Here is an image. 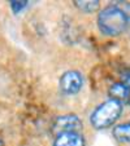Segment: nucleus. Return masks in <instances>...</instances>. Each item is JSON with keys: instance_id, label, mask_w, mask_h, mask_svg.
<instances>
[{"instance_id": "f257e3e1", "label": "nucleus", "mask_w": 130, "mask_h": 146, "mask_svg": "<svg viewBox=\"0 0 130 146\" xmlns=\"http://www.w3.org/2000/svg\"><path fill=\"white\" fill-rule=\"evenodd\" d=\"M98 27L107 36H119L130 29V3L115 1L98 14Z\"/></svg>"}, {"instance_id": "f03ea898", "label": "nucleus", "mask_w": 130, "mask_h": 146, "mask_svg": "<svg viewBox=\"0 0 130 146\" xmlns=\"http://www.w3.org/2000/svg\"><path fill=\"white\" fill-rule=\"evenodd\" d=\"M124 105L116 100H107L100 104L90 116V123L95 129H105L112 127L121 116Z\"/></svg>"}, {"instance_id": "7ed1b4c3", "label": "nucleus", "mask_w": 130, "mask_h": 146, "mask_svg": "<svg viewBox=\"0 0 130 146\" xmlns=\"http://www.w3.org/2000/svg\"><path fill=\"white\" fill-rule=\"evenodd\" d=\"M83 125L81 119L74 114H67V115H60L53 120L51 132L55 136H60L64 133H81Z\"/></svg>"}, {"instance_id": "20e7f679", "label": "nucleus", "mask_w": 130, "mask_h": 146, "mask_svg": "<svg viewBox=\"0 0 130 146\" xmlns=\"http://www.w3.org/2000/svg\"><path fill=\"white\" fill-rule=\"evenodd\" d=\"M59 84L65 94H77L83 87V76L77 70H69L61 75Z\"/></svg>"}, {"instance_id": "39448f33", "label": "nucleus", "mask_w": 130, "mask_h": 146, "mask_svg": "<svg viewBox=\"0 0 130 146\" xmlns=\"http://www.w3.org/2000/svg\"><path fill=\"white\" fill-rule=\"evenodd\" d=\"M52 146H86V141L81 133H64L56 136Z\"/></svg>"}, {"instance_id": "423d86ee", "label": "nucleus", "mask_w": 130, "mask_h": 146, "mask_svg": "<svg viewBox=\"0 0 130 146\" xmlns=\"http://www.w3.org/2000/svg\"><path fill=\"white\" fill-rule=\"evenodd\" d=\"M112 135L116 141L122 143H130V121L117 124L112 131Z\"/></svg>"}, {"instance_id": "0eeeda50", "label": "nucleus", "mask_w": 130, "mask_h": 146, "mask_svg": "<svg viewBox=\"0 0 130 146\" xmlns=\"http://www.w3.org/2000/svg\"><path fill=\"white\" fill-rule=\"evenodd\" d=\"M75 8H78L81 12L85 13H95L100 8L99 0H75L73 1Z\"/></svg>"}, {"instance_id": "6e6552de", "label": "nucleus", "mask_w": 130, "mask_h": 146, "mask_svg": "<svg viewBox=\"0 0 130 146\" xmlns=\"http://www.w3.org/2000/svg\"><path fill=\"white\" fill-rule=\"evenodd\" d=\"M120 83L130 88V67H124L120 70Z\"/></svg>"}, {"instance_id": "1a4fd4ad", "label": "nucleus", "mask_w": 130, "mask_h": 146, "mask_svg": "<svg viewBox=\"0 0 130 146\" xmlns=\"http://www.w3.org/2000/svg\"><path fill=\"white\" fill-rule=\"evenodd\" d=\"M11 9L13 11V13H20V12L22 11V9H25L26 7H28L29 1H25V0H13V1H11Z\"/></svg>"}, {"instance_id": "9d476101", "label": "nucleus", "mask_w": 130, "mask_h": 146, "mask_svg": "<svg viewBox=\"0 0 130 146\" xmlns=\"http://www.w3.org/2000/svg\"><path fill=\"white\" fill-rule=\"evenodd\" d=\"M124 105H127V106H130V89H129V91H127V94H126V98H125Z\"/></svg>"}, {"instance_id": "9b49d317", "label": "nucleus", "mask_w": 130, "mask_h": 146, "mask_svg": "<svg viewBox=\"0 0 130 146\" xmlns=\"http://www.w3.org/2000/svg\"><path fill=\"white\" fill-rule=\"evenodd\" d=\"M0 146H5V145L3 143V141H1V140H0Z\"/></svg>"}]
</instances>
